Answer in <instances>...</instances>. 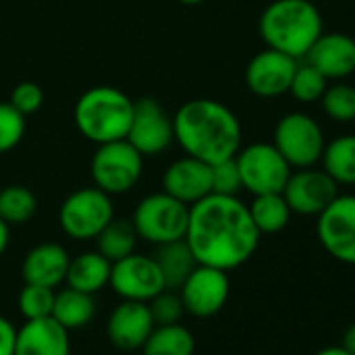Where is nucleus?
<instances>
[{
	"instance_id": "nucleus-1",
	"label": "nucleus",
	"mask_w": 355,
	"mask_h": 355,
	"mask_svg": "<svg viewBox=\"0 0 355 355\" xmlns=\"http://www.w3.org/2000/svg\"><path fill=\"white\" fill-rule=\"evenodd\" d=\"M259 239L249 205L239 197L211 193L191 205L184 241L197 263L226 272L236 270L253 257Z\"/></svg>"
},
{
	"instance_id": "nucleus-2",
	"label": "nucleus",
	"mask_w": 355,
	"mask_h": 355,
	"mask_svg": "<svg viewBox=\"0 0 355 355\" xmlns=\"http://www.w3.org/2000/svg\"><path fill=\"white\" fill-rule=\"evenodd\" d=\"M173 140L191 157L209 165L230 159L241 150L243 128L239 117L222 103L195 98L175 111Z\"/></svg>"
},
{
	"instance_id": "nucleus-3",
	"label": "nucleus",
	"mask_w": 355,
	"mask_h": 355,
	"mask_svg": "<svg viewBox=\"0 0 355 355\" xmlns=\"http://www.w3.org/2000/svg\"><path fill=\"white\" fill-rule=\"evenodd\" d=\"M324 32L322 15L311 0H274L259 17V34L268 49L305 59Z\"/></svg>"
},
{
	"instance_id": "nucleus-4",
	"label": "nucleus",
	"mask_w": 355,
	"mask_h": 355,
	"mask_svg": "<svg viewBox=\"0 0 355 355\" xmlns=\"http://www.w3.org/2000/svg\"><path fill=\"white\" fill-rule=\"evenodd\" d=\"M134 115V101L113 86L86 90L73 109V119L84 138L94 144L123 140Z\"/></svg>"
},
{
	"instance_id": "nucleus-5",
	"label": "nucleus",
	"mask_w": 355,
	"mask_h": 355,
	"mask_svg": "<svg viewBox=\"0 0 355 355\" xmlns=\"http://www.w3.org/2000/svg\"><path fill=\"white\" fill-rule=\"evenodd\" d=\"M189 211V205L161 191L144 197L136 205L132 214V224L136 228L138 239L157 247L187 236Z\"/></svg>"
},
{
	"instance_id": "nucleus-6",
	"label": "nucleus",
	"mask_w": 355,
	"mask_h": 355,
	"mask_svg": "<svg viewBox=\"0 0 355 355\" xmlns=\"http://www.w3.org/2000/svg\"><path fill=\"white\" fill-rule=\"evenodd\" d=\"M142 167L144 157L123 138L98 144L90 163V173L96 189L107 195H123L138 184Z\"/></svg>"
},
{
	"instance_id": "nucleus-7",
	"label": "nucleus",
	"mask_w": 355,
	"mask_h": 355,
	"mask_svg": "<svg viewBox=\"0 0 355 355\" xmlns=\"http://www.w3.org/2000/svg\"><path fill=\"white\" fill-rule=\"evenodd\" d=\"M113 218H115V209H113L111 195H107L96 187H88L71 193L59 209L61 230L73 241L96 239Z\"/></svg>"
},
{
	"instance_id": "nucleus-8",
	"label": "nucleus",
	"mask_w": 355,
	"mask_h": 355,
	"mask_svg": "<svg viewBox=\"0 0 355 355\" xmlns=\"http://www.w3.org/2000/svg\"><path fill=\"white\" fill-rule=\"evenodd\" d=\"M293 169L313 167L324 153L326 140L320 123L301 111L286 113L274 130L272 142Z\"/></svg>"
},
{
	"instance_id": "nucleus-9",
	"label": "nucleus",
	"mask_w": 355,
	"mask_h": 355,
	"mask_svg": "<svg viewBox=\"0 0 355 355\" xmlns=\"http://www.w3.org/2000/svg\"><path fill=\"white\" fill-rule=\"evenodd\" d=\"M243 189L251 195L282 193L293 167L270 142H255L241 148L236 155Z\"/></svg>"
},
{
	"instance_id": "nucleus-10",
	"label": "nucleus",
	"mask_w": 355,
	"mask_h": 355,
	"mask_svg": "<svg viewBox=\"0 0 355 355\" xmlns=\"http://www.w3.org/2000/svg\"><path fill=\"white\" fill-rule=\"evenodd\" d=\"M315 218L322 249L336 261L355 266V195H336Z\"/></svg>"
},
{
	"instance_id": "nucleus-11",
	"label": "nucleus",
	"mask_w": 355,
	"mask_h": 355,
	"mask_svg": "<svg viewBox=\"0 0 355 355\" xmlns=\"http://www.w3.org/2000/svg\"><path fill=\"white\" fill-rule=\"evenodd\" d=\"M109 286L121 299L148 303L165 288V282L153 255H142L134 251L128 257L111 263Z\"/></svg>"
},
{
	"instance_id": "nucleus-12",
	"label": "nucleus",
	"mask_w": 355,
	"mask_h": 355,
	"mask_svg": "<svg viewBox=\"0 0 355 355\" xmlns=\"http://www.w3.org/2000/svg\"><path fill=\"white\" fill-rule=\"evenodd\" d=\"M187 313L195 318H211L220 313L230 297V278L226 270L197 263L189 278L178 288Z\"/></svg>"
},
{
	"instance_id": "nucleus-13",
	"label": "nucleus",
	"mask_w": 355,
	"mask_h": 355,
	"mask_svg": "<svg viewBox=\"0 0 355 355\" xmlns=\"http://www.w3.org/2000/svg\"><path fill=\"white\" fill-rule=\"evenodd\" d=\"M125 140L142 157L161 155L173 142V119L155 98H140L134 103V115Z\"/></svg>"
},
{
	"instance_id": "nucleus-14",
	"label": "nucleus",
	"mask_w": 355,
	"mask_h": 355,
	"mask_svg": "<svg viewBox=\"0 0 355 355\" xmlns=\"http://www.w3.org/2000/svg\"><path fill=\"white\" fill-rule=\"evenodd\" d=\"M338 195V184L324 169L303 167L291 171L282 197L297 216H320Z\"/></svg>"
},
{
	"instance_id": "nucleus-15",
	"label": "nucleus",
	"mask_w": 355,
	"mask_h": 355,
	"mask_svg": "<svg viewBox=\"0 0 355 355\" xmlns=\"http://www.w3.org/2000/svg\"><path fill=\"white\" fill-rule=\"evenodd\" d=\"M297 65H299L297 59L280 51L266 49L257 53L247 65V71H245L247 88L261 98L282 96L291 88Z\"/></svg>"
},
{
	"instance_id": "nucleus-16",
	"label": "nucleus",
	"mask_w": 355,
	"mask_h": 355,
	"mask_svg": "<svg viewBox=\"0 0 355 355\" xmlns=\"http://www.w3.org/2000/svg\"><path fill=\"white\" fill-rule=\"evenodd\" d=\"M153 328L155 322L146 303L121 299V303L109 313L107 338L119 351H138L146 343Z\"/></svg>"
},
{
	"instance_id": "nucleus-17",
	"label": "nucleus",
	"mask_w": 355,
	"mask_h": 355,
	"mask_svg": "<svg viewBox=\"0 0 355 355\" xmlns=\"http://www.w3.org/2000/svg\"><path fill=\"white\" fill-rule=\"evenodd\" d=\"M161 187L163 193L191 207L193 203L211 195V165L191 155L175 159L165 169Z\"/></svg>"
},
{
	"instance_id": "nucleus-18",
	"label": "nucleus",
	"mask_w": 355,
	"mask_h": 355,
	"mask_svg": "<svg viewBox=\"0 0 355 355\" xmlns=\"http://www.w3.org/2000/svg\"><path fill=\"white\" fill-rule=\"evenodd\" d=\"M305 59L326 80H343L355 71V38L340 32H322Z\"/></svg>"
},
{
	"instance_id": "nucleus-19",
	"label": "nucleus",
	"mask_w": 355,
	"mask_h": 355,
	"mask_svg": "<svg viewBox=\"0 0 355 355\" xmlns=\"http://www.w3.org/2000/svg\"><path fill=\"white\" fill-rule=\"evenodd\" d=\"M15 355H71L69 330L53 315L26 320V324L17 328Z\"/></svg>"
},
{
	"instance_id": "nucleus-20",
	"label": "nucleus",
	"mask_w": 355,
	"mask_h": 355,
	"mask_svg": "<svg viewBox=\"0 0 355 355\" xmlns=\"http://www.w3.org/2000/svg\"><path fill=\"white\" fill-rule=\"evenodd\" d=\"M69 253L59 243H42L34 247L21 266V276L28 284H40L57 288L65 282L69 268Z\"/></svg>"
},
{
	"instance_id": "nucleus-21",
	"label": "nucleus",
	"mask_w": 355,
	"mask_h": 355,
	"mask_svg": "<svg viewBox=\"0 0 355 355\" xmlns=\"http://www.w3.org/2000/svg\"><path fill=\"white\" fill-rule=\"evenodd\" d=\"M109 278H111V261L98 251H86L69 259L65 282L71 288L94 295L105 286H109Z\"/></svg>"
},
{
	"instance_id": "nucleus-22",
	"label": "nucleus",
	"mask_w": 355,
	"mask_h": 355,
	"mask_svg": "<svg viewBox=\"0 0 355 355\" xmlns=\"http://www.w3.org/2000/svg\"><path fill=\"white\" fill-rule=\"evenodd\" d=\"M153 259L157 261L161 270L165 288H171V291L180 288L182 282L189 278V274L197 268V259L184 239L157 245Z\"/></svg>"
},
{
	"instance_id": "nucleus-23",
	"label": "nucleus",
	"mask_w": 355,
	"mask_h": 355,
	"mask_svg": "<svg viewBox=\"0 0 355 355\" xmlns=\"http://www.w3.org/2000/svg\"><path fill=\"white\" fill-rule=\"evenodd\" d=\"M94 315H96L94 295L82 293V291L71 288V286H67V288H63V291H59L55 295L53 318L63 328H67L69 332L88 326L94 320Z\"/></svg>"
},
{
	"instance_id": "nucleus-24",
	"label": "nucleus",
	"mask_w": 355,
	"mask_h": 355,
	"mask_svg": "<svg viewBox=\"0 0 355 355\" xmlns=\"http://www.w3.org/2000/svg\"><path fill=\"white\" fill-rule=\"evenodd\" d=\"M322 169L336 184L355 187V134L330 140L322 153Z\"/></svg>"
},
{
	"instance_id": "nucleus-25",
	"label": "nucleus",
	"mask_w": 355,
	"mask_h": 355,
	"mask_svg": "<svg viewBox=\"0 0 355 355\" xmlns=\"http://www.w3.org/2000/svg\"><path fill=\"white\" fill-rule=\"evenodd\" d=\"M142 355H193L195 353V336L193 332L178 324H161L155 326L142 345Z\"/></svg>"
},
{
	"instance_id": "nucleus-26",
	"label": "nucleus",
	"mask_w": 355,
	"mask_h": 355,
	"mask_svg": "<svg viewBox=\"0 0 355 355\" xmlns=\"http://www.w3.org/2000/svg\"><path fill=\"white\" fill-rule=\"evenodd\" d=\"M251 220L259 234H278L282 232L291 222V207L284 201L282 193H268V195H255L253 203L249 205Z\"/></svg>"
},
{
	"instance_id": "nucleus-27",
	"label": "nucleus",
	"mask_w": 355,
	"mask_h": 355,
	"mask_svg": "<svg viewBox=\"0 0 355 355\" xmlns=\"http://www.w3.org/2000/svg\"><path fill=\"white\" fill-rule=\"evenodd\" d=\"M94 241H96V251L113 263V261L128 257L130 253L136 251L138 234H136L132 220H115L113 218Z\"/></svg>"
},
{
	"instance_id": "nucleus-28",
	"label": "nucleus",
	"mask_w": 355,
	"mask_h": 355,
	"mask_svg": "<svg viewBox=\"0 0 355 355\" xmlns=\"http://www.w3.org/2000/svg\"><path fill=\"white\" fill-rule=\"evenodd\" d=\"M36 211H38V199L30 189L13 184L0 191V218L9 226L30 222L36 216Z\"/></svg>"
},
{
	"instance_id": "nucleus-29",
	"label": "nucleus",
	"mask_w": 355,
	"mask_h": 355,
	"mask_svg": "<svg viewBox=\"0 0 355 355\" xmlns=\"http://www.w3.org/2000/svg\"><path fill=\"white\" fill-rule=\"evenodd\" d=\"M324 113L340 123L355 121V88L349 84L328 86L320 98Z\"/></svg>"
},
{
	"instance_id": "nucleus-30",
	"label": "nucleus",
	"mask_w": 355,
	"mask_h": 355,
	"mask_svg": "<svg viewBox=\"0 0 355 355\" xmlns=\"http://www.w3.org/2000/svg\"><path fill=\"white\" fill-rule=\"evenodd\" d=\"M326 88H328V80L313 65L303 63V65H297L288 92L299 103H315L322 98Z\"/></svg>"
},
{
	"instance_id": "nucleus-31",
	"label": "nucleus",
	"mask_w": 355,
	"mask_h": 355,
	"mask_svg": "<svg viewBox=\"0 0 355 355\" xmlns=\"http://www.w3.org/2000/svg\"><path fill=\"white\" fill-rule=\"evenodd\" d=\"M55 288L40 286V284H28L21 288L17 305L19 311L24 313L26 320H40V318H51L53 315V305H55Z\"/></svg>"
},
{
	"instance_id": "nucleus-32",
	"label": "nucleus",
	"mask_w": 355,
	"mask_h": 355,
	"mask_svg": "<svg viewBox=\"0 0 355 355\" xmlns=\"http://www.w3.org/2000/svg\"><path fill=\"white\" fill-rule=\"evenodd\" d=\"M26 136V115L11 103H0V155L13 150Z\"/></svg>"
},
{
	"instance_id": "nucleus-33",
	"label": "nucleus",
	"mask_w": 355,
	"mask_h": 355,
	"mask_svg": "<svg viewBox=\"0 0 355 355\" xmlns=\"http://www.w3.org/2000/svg\"><path fill=\"white\" fill-rule=\"evenodd\" d=\"M146 305L150 309V315H153L155 326H161V324H178V322L182 320V315L187 313L180 293L171 291V288H163Z\"/></svg>"
},
{
	"instance_id": "nucleus-34",
	"label": "nucleus",
	"mask_w": 355,
	"mask_h": 355,
	"mask_svg": "<svg viewBox=\"0 0 355 355\" xmlns=\"http://www.w3.org/2000/svg\"><path fill=\"white\" fill-rule=\"evenodd\" d=\"M243 189L241 171L236 165V159H224L211 165V193L216 195H230L236 197V193Z\"/></svg>"
},
{
	"instance_id": "nucleus-35",
	"label": "nucleus",
	"mask_w": 355,
	"mask_h": 355,
	"mask_svg": "<svg viewBox=\"0 0 355 355\" xmlns=\"http://www.w3.org/2000/svg\"><path fill=\"white\" fill-rule=\"evenodd\" d=\"M19 113L24 115H32L36 111H40L42 103H44V92L38 84L34 82H21L13 88L11 92V101H9Z\"/></svg>"
},
{
	"instance_id": "nucleus-36",
	"label": "nucleus",
	"mask_w": 355,
	"mask_h": 355,
	"mask_svg": "<svg viewBox=\"0 0 355 355\" xmlns=\"http://www.w3.org/2000/svg\"><path fill=\"white\" fill-rule=\"evenodd\" d=\"M15 336L17 328L13 322L0 315V355H15Z\"/></svg>"
},
{
	"instance_id": "nucleus-37",
	"label": "nucleus",
	"mask_w": 355,
	"mask_h": 355,
	"mask_svg": "<svg viewBox=\"0 0 355 355\" xmlns=\"http://www.w3.org/2000/svg\"><path fill=\"white\" fill-rule=\"evenodd\" d=\"M340 347H343L345 351H349L351 355H355V322H353V324H351V326L345 330Z\"/></svg>"
},
{
	"instance_id": "nucleus-38",
	"label": "nucleus",
	"mask_w": 355,
	"mask_h": 355,
	"mask_svg": "<svg viewBox=\"0 0 355 355\" xmlns=\"http://www.w3.org/2000/svg\"><path fill=\"white\" fill-rule=\"evenodd\" d=\"M9 241H11V230H9V224L0 218V257L5 255L7 247H9Z\"/></svg>"
},
{
	"instance_id": "nucleus-39",
	"label": "nucleus",
	"mask_w": 355,
	"mask_h": 355,
	"mask_svg": "<svg viewBox=\"0 0 355 355\" xmlns=\"http://www.w3.org/2000/svg\"><path fill=\"white\" fill-rule=\"evenodd\" d=\"M315 355H351L349 351H345L340 345H334V347H326V349H320Z\"/></svg>"
},
{
	"instance_id": "nucleus-40",
	"label": "nucleus",
	"mask_w": 355,
	"mask_h": 355,
	"mask_svg": "<svg viewBox=\"0 0 355 355\" xmlns=\"http://www.w3.org/2000/svg\"><path fill=\"white\" fill-rule=\"evenodd\" d=\"M178 3H182V5H201V3H205V0H178Z\"/></svg>"
}]
</instances>
